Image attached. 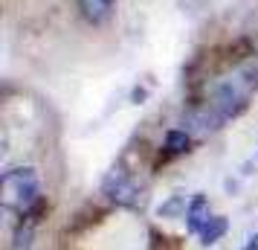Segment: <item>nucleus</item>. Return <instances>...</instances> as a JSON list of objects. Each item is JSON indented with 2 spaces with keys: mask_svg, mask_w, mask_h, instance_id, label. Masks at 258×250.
I'll return each instance as SVG.
<instances>
[{
  "mask_svg": "<svg viewBox=\"0 0 258 250\" xmlns=\"http://www.w3.org/2000/svg\"><path fill=\"white\" fill-rule=\"evenodd\" d=\"M38 198V175L35 169H12L0 180V201L6 210H26Z\"/></svg>",
  "mask_w": 258,
  "mask_h": 250,
  "instance_id": "obj_1",
  "label": "nucleus"
},
{
  "mask_svg": "<svg viewBox=\"0 0 258 250\" xmlns=\"http://www.w3.org/2000/svg\"><path fill=\"white\" fill-rule=\"evenodd\" d=\"M255 87V79H249V76H235V79H226L215 87V93H212L209 105L221 114L223 119L235 117L241 108L246 105V96L249 90Z\"/></svg>",
  "mask_w": 258,
  "mask_h": 250,
  "instance_id": "obj_2",
  "label": "nucleus"
},
{
  "mask_svg": "<svg viewBox=\"0 0 258 250\" xmlns=\"http://www.w3.org/2000/svg\"><path fill=\"white\" fill-rule=\"evenodd\" d=\"M102 192H105L110 201L122 204V207H137L140 204V189L122 166H113L107 172V178L102 180Z\"/></svg>",
  "mask_w": 258,
  "mask_h": 250,
  "instance_id": "obj_3",
  "label": "nucleus"
},
{
  "mask_svg": "<svg viewBox=\"0 0 258 250\" xmlns=\"http://www.w3.org/2000/svg\"><path fill=\"white\" fill-rule=\"evenodd\" d=\"M226 119L215 111L212 105H203L198 111H191L186 119H183V128L186 131H195V134H209V131H218Z\"/></svg>",
  "mask_w": 258,
  "mask_h": 250,
  "instance_id": "obj_4",
  "label": "nucleus"
},
{
  "mask_svg": "<svg viewBox=\"0 0 258 250\" xmlns=\"http://www.w3.org/2000/svg\"><path fill=\"white\" fill-rule=\"evenodd\" d=\"M76 6L84 21L93 26H102L113 15V0H76Z\"/></svg>",
  "mask_w": 258,
  "mask_h": 250,
  "instance_id": "obj_5",
  "label": "nucleus"
},
{
  "mask_svg": "<svg viewBox=\"0 0 258 250\" xmlns=\"http://www.w3.org/2000/svg\"><path fill=\"white\" fill-rule=\"evenodd\" d=\"M209 218H212L209 201H206L203 195H195V198H191V204H188V210H186V230L200 236V230L209 224Z\"/></svg>",
  "mask_w": 258,
  "mask_h": 250,
  "instance_id": "obj_6",
  "label": "nucleus"
},
{
  "mask_svg": "<svg viewBox=\"0 0 258 250\" xmlns=\"http://www.w3.org/2000/svg\"><path fill=\"white\" fill-rule=\"evenodd\" d=\"M223 233H226V218H223V215H212L209 224L200 230V244L209 247V244H215V241H221Z\"/></svg>",
  "mask_w": 258,
  "mask_h": 250,
  "instance_id": "obj_7",
  "label": "nucleus"
},
{
  "mask_svg": "<svg viewBox=\"0 0 258 250\" xmlns=\"http://www.w3.org/2000/svg\"><path fill=\"white\" fill-rule=\"evenodd\" d=\"M188 143H191V137H188L186 128H171V131H165V148H168L171 155L188 152Z\"/></svg>",
  "mask_w": 258,
  "mask_h": 250,
  "instance_id": "obj_8",
  "label": "nucleus"
},
{
  "mask_svg": "<svg viewBox=\"0 0 258 250\" xmlns=\"http://www.w3.org/2000/svg\"><path fill=\"white\" fill-rule=\"evenodd\" d=\"M9 250H32V227L21 224L12 236V247Z\"/></svg>",
  "mask_w": 258,
  "mask_h": 250,
  "instance_id": "obj_9",
  "label": "nucleus"
},
{
  "mask_svg": "<svg viewBox=\"0 0 258 250\" xmlns=\"http://www.w3.org/2000/svg\"><path fill=\"white\" fill-rule=\"evenodd\" d=\"M183 207H186V198H183V195H174L168 204H163V207H160V215H177Z\"/></svg>",
  "mask_w": 258,
  "mask_h": 250,
  "instance_id": "obj_10",
  "label": "nucleus"
},
{
  "mask_svg": "<svg viewBox=\"0 0 258 250\" xmlns=\"http://www.w3.org/2000/svg\"><path fill=\"white\" fill-rule=\"evenodd\" d=\"M244 250H258V233H255V236H249V238H246Z\"/></svg>",
  "mask_w": 258,
  "mask_h": 250,
  "instance_id": "obj_11",
  "label": "nucleus"
}]
</instances>
